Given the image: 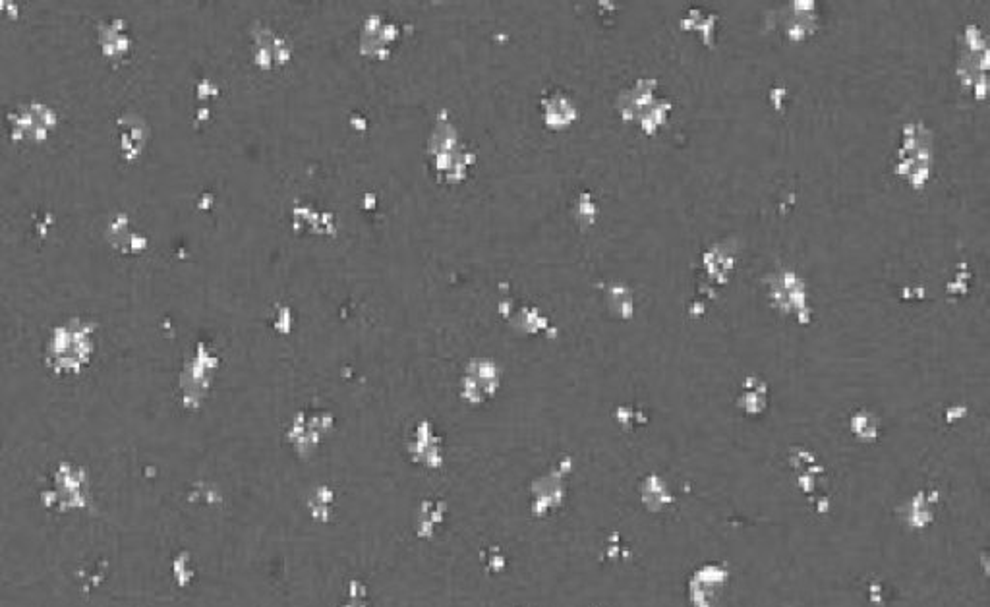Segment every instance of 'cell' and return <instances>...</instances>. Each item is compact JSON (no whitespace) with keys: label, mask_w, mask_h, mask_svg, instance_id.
I'll return each instance as SVG.
<instances>
[{"label":"cell","mask_w":990,"mask_h":607,"mask_svg":"<svg viewBox=\"0 0 990 607\" xmlns=\"http://www.w3.org/2000/svg\"><path fill=\"white\" fill-rule=\"evenodd\" d=\"M95 352V327L86 319H68L47 339L45 360L60 376H76L88 368Z\"/></svg>","instance_id":"6da1fadb"},{"label":"cell","mask_w":990,"mask_h":607,"mask_svg":"<svg viewBox=\"0 0 990 607\" xmlns=\"http://www.w3.org/2000/svg\"><path fill=\"white\" fill-rule=\"evenodd\" d=\"M931 169V132L919 122L905 124L902 132V145L898 151L896 174L903 180H907L913 188L921 190L931 176Z\"/></svg>","instance_id":"7a4b0ae2"},{"label":"cell","mask_w":990,"mask_h":607,"mask_svg":"<svg viewBox=\"0 0 990 607\" xmlns=\"http://www.w3.org/2000/svg\"><path fill=\"white\" fill-rule=\"evenodd\" d=\"M43 499L49 509L60 513L84 509L89 501L88 472L78 464L60 463Z\"/></svg>","instance_id":"3957f363"},{"label":"cell","mask_w":990,"mask_h":607,"mask_svg":"<svg viewBox=\"0 0 990 607\" xmlns=\"http://www.w3.org/2000/svg\"><path fill=\"white\" fill-rule=\"evenodd\" d=\"M8 134L18 144H41L59 126V115L47 103H22L8 113Z\"/></svg>","instance_id":"277c9868"},{"label":"cell","mask_w":990,"mask_h":607,"mask_svg":"<svg viewBox=\"0 0 990 607\" xmlns=\"http://www.w3.org/2000/svg\"><path fill=\"white\" fill-rule=\"evenodd\" d=\"M118 149L126 163H134L142 157L146 149L149 128L142 116L122 113L118 116Z\"/></svg>","instance_id":"5b68a950"},{"label":"cell","mask_w":990,"mask_h":607,"mask_svg":"<svg viewBox=\"0 0 990 607\" xmlns=\"http://www.w3.org/2000/svg\"><path fill=\"white\" fill-rule=\"evenodd\" d=\"M770 292H772V298L780 310H784L787 314L789 312L799 314V318H803V314H807L805 285L795 273H791V271L778 273L770 285Z\"/></svg>","instance_id":"8992f818"},{"label":"cell","mask_w":990,"mask_h":607,"mask_svg":"<svg viewBox=\"0 0 990 607\" xmlns=\"http://www.w3.org/2000/svg\"><path fill=\"white\" fill-rule=\"evenodd\" d=\"M107 242L124 256H134L146 248V238L134 231L126 213H118L107 227Z\"/></svg>","instance_id":"52a82bcc"},{"label":"cell","mask_w":990,"mask_h":607,"mask_svg":"<svg viewBox=\"0 0 990 607\" xmlns=\"http://www.w3.org/2000/svg\"><path fill=\"white\" fill-rule=\"evenodd\" d=\"M99 47L103 55L111 60L124 58L132 49V37L122 20H105L97 28Z\"/></svg>","instance_id":"ba28073f"},{"label":"cell","mask_w":990,"mask_h":607,"mask_svg":"<svg viewBox=\"0 0 990 607\" xmlns=\"http://www.w3.org/2000/svg\"><path fill=\"white\" fill-rule=\"evenodd\" d=\"M733 265H735V250L729 244H716L704 254L706 273L718 283H726L729 273L733 271Z\"/></svg>","instance_id":"9c48e42d"},{"label":"cell","mask_w":990,"mask_h":607,"mask_svg":"<svg viewBox=\"0 0 990 607\" xmlns=\"http://www.w3.org/2000/svg\"><path fill=\"white\" fill-rule=\"evenodd\" d=\"M681 26L687 31H697L702 35L704 43L712 47L714 41V28H716V16L714 14H704L702 10H691L687 18L681 20Z\"/></svg>","instance_id":"30bf717a"}]
</instances>
